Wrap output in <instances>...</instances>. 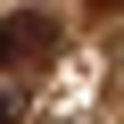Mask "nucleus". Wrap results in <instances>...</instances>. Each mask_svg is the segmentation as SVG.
Wrapping results in <instances>:
<instances>
[{"instance_id":"obj_1","label":"nucleus","mask_w":124,"mask_h":124,"mask_svg":"<svg viewBox=\"0 0 124 124\" xmlns=\"http://www.w3.org/2000/svg\"><path fill=\"white\" fill-rule=\"evenodd\" d=\"M0 41H8V58H41L58 33H50V17H8V25H0Z\"/></svg>"},{"instance_id":"obj_2","label":"nucleus","mask_w":124,"mask_h":124,"mask_svg":"<svg viewBox=\"0 0 124 124\" xmlns=\"http://www.w3.org/2000/svg\"><path fill=\"white\" fill-rule=\"evenodd\" d=\"M0 124H17V99H8V91H0Z\"/></svg>"},{"instance_id":"obj_3","label":"nucleus","mask_w":124,"mask_h":124,"mask_svg":"<svg viewBox=\"0 0 124 124\" xmlns=\"http://www.w3.org/2000/svg\"><path fill=\"white\" fill-rule=\"evenodd\" d=\"M0 75H8V41H0Z\"/></svg>"},{"instance_id":"obj_4","label":"nucleus","mask_w":124,"mask_h":124,"mask_svg":"<svg viewBox=\"0 0 124 124\" xmlns=\"http://www.w3.org/2000/svg\"><path fill=\"white\" fill-rule=\"evenodd\" d=\"M83 8H116V0H83Z\"/></svg>"}]
</instances>
